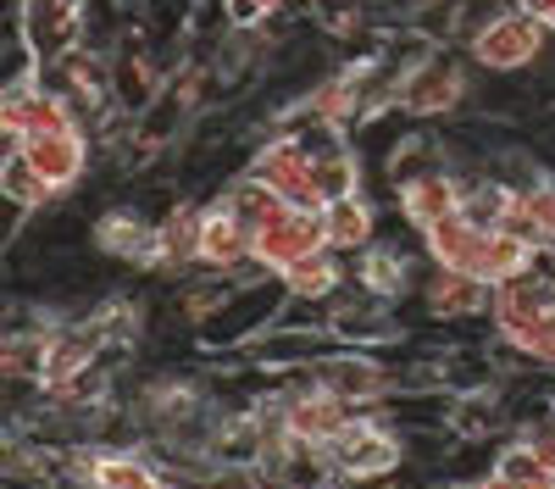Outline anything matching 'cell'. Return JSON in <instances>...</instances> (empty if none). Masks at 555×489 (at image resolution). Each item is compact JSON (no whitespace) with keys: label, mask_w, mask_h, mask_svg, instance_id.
Returning a JSON list of instances; mask_svg holds the SVG:
<instances>
[{"label":"cell","mask_w":555,"mask_h":489,"mask_svg":"<svg viewBox=\"0 0 555 489\" xmlns=\"http://www.w3.org/2000/svg\"><path fill=\"white\" fill-rule=\"evenodd\" d=\"M517 12H528V17H539V23H550L555 17V0H512Z\"/></svg>","instance_id":"f546056e"},{"label":"cell","mask_w":555,"mask_h":489,"mask_svg":"<svg viewBox=\"0 0 555 489\" xmlns=\"http://www.w3.org/2000/svg\"><path fill=\"white\" fill-rule=\"evenodd\" d=\"M328 339L350 345V350H373L400 339V318H395V300L384 295H366V289H345L328 306Z\"/></svg>","instance_id":"7c38bea8"},{"label":"cell","mask_w":555,"mask_h":489,"mask_svg":"<svg viewBox=\"0 0 555 489\" xmlns=\"http://www.w3.org/2000/svg\"><path fill=\"white\" fill-rule=\"evenodd\" d=\"M322 350H334L328 329H289V323H272L267 334H256L245 345V356H250V362H261L267 373H300V368L317 362Z\"/></svg>","instance_id":"e0dca14e"},{"label":"cell","mask_w":555,"mask_h":489,"mask_svg":"<svg viewBox=\"0 0 555 489\" xmlns=\"http://www.w3.org/2000/svg\"><path fill=\"white\" fill-rule=\"evenodd\" d=\"M306 373L317 384H328L334 395H345L356 412H378L384 400L400 389V368H389L384 356H373V350H350V345L322 350Z\"/></svg>","instance_id":"52a82bcc"},{"label":"cell","mask_w":555,"mask_h":489,"mask_svg":"<svg viewBox=\"0 0 555 489\" xmlns=\"http://www.w3.org/2000/svg\"><path fill=\"white\" fill-rule=\"evenodd\" d=\"M12 28L39 51L44 67L67 62L78 44H89L83 0H12Z\"/></svg>","instance_id":"9c48e42d"},{"label":"cell","mask_w":555,"mask_h":489,"mask_svg":"<svg viewBox=\"0 0 555 489\" xmlns=\"http://www.w3.org/2000/svg\"><path fill=\"white\" fill-rule=\"evenodd\" d=\"M473 73L478 67L467 62V51H455V44H434V51L400 78V117H411V123H444V117H455L461 106L473 101Z\"/></svg>","instance_id":"7a4b0ae2"},{"label":"cell","mask_w":555,"mask_h":489,"mask_svg":"<svg viewBox=\"0 0 555 489\" xmlns=\"http://www.w3.org/2000/svg\"><path fill=\"white\" fill-rule=\"evenodd\" d=\"M489 284L473 279V273H450V267H423V279H416V300L434 323H473L489 311Z\"/></svg>","instance_id":"5bb4252c"},{"label":"cell","mask_w":555,"mask_h":489,"mask_svg":"<svg viewBox=\"0 0 555 489\" xmlns=\"http://www.w3.org/2000/svg\"><path fill=\"white\" fill-rule=\"evenodd\" d=\"M544 267H550V279H555V245H550V250H544Z\"/></svg>","instance_id":"1f68e13d"},{"label":"cell","mask_w":555,"mask_h":489,"mask_svg":"<svg viewBox=\"0 0 555 489\" xmlns=\"http://www.w3.org/2000/svg\"><path fill=\"white\" fill-rule=\"evenodd\" d=\"M544 28H550V39H555V17H550V23H544Z\"/></svg>","instance_id":"d6a6232c"},{"label":"cell","mask_w":555,"mask_h":489,"mask_svg":"<svg viewBox=\"0 0 555 489\" xmlns=\"http://www.w3.org/2000/svg\"><path fill=\"white\" fill-rule=\"evenodd\" d=\"M539 256H544V250H539V245H528L522 234L494 229V234H489V250H483V267H478V279H483L489 289H500V284H512V279L533 273Z\"/></svg>","instance_id":"603a6c76"},{"label":"cell","mask_w":555,"mask_h":489,"mask_svg":"<svg viewBox=\"0 0 555 489\" xmlns=\"http://www.w3.org/2000/svg\"><path fill=\"white\" fill-rule=\"evenodd\" d=\"M300 7H306V17L328 34V39H356V34H366V28H378L366 0H300Z\"/></svg>","instance_id":"d4e9b609"},{"label":"cell","mask_w":555,"mask_h":489,"mask_svg":"<svg viewBox=\"0 0 555 489\" xmlns=\"http://www.w3.org/2000/svg\"><path fill=\"white\" fill-rule=\"evenodd\" d=\"M7 151H23L28 167L39 172V184L51 195H73L83 184L89 162H95V133H44V140L7 145Z\"/></svg>","instance_id":"4fadbf2b"},{"label":"cell","mask_w":555,"mask_h":489,"mask_svg":"<svg viewBox=\"0 0 555 489\" xmlns=\"http://www.w3.org/2000/svg\"><path fill=\"white\" fill-rule=\"evenodd\" d=\"M489 234H494V229H478L473 217H450V222H439V229L423 234V256H428L434 267H450V273H473V279H478L483 250H489Z\"/></svg>","instance_id":"d6986e66"},{"label":"cell","mask_w":555,"mask_h":489,"mask_svg":"<svg viewBox=\"0 0 555 489\" xmlns=\"http://www.w3.org/2000/svg\"><path fill=\"white\" fill-rule=\"evenodd\" d=\"M550 311H555V279H550V267H544V256H539L533 273L500 284V289L489 295V329L500 334L505 350H517V345L550 318Z\"/></svg>","instance_id":"30bf717a"},{"label":"cell","mask_w":555,"mask_h":489,"mask_svg":"<svg viewBox=\"0 0 555 489\" xmlns=\"http://www.w3.org/2000/svg\"><path fill=\"white\" fill-rule=\"evenodd\" d=\"M101 256L112 261H128V267H156V222L133 206H112L95 217V229H89Z\"/></svg>","instance_id":"2e32d148"},{"label":"cell","mask_w":555,"mask_h":489,"mask_svg":"<svg viewBox=\"0 0 555 489\" xmlns=\"http://www.w3.org/2000/svg\"><path fill=\"white\" fill-rule=\"evenodd\" d=\"M423 7H428V0H423Z\"/></svg>","instance_id":"e575fe53"},{"label":"cell","mask_w":555,"mask_h":489,"mask_svg":"<svg viewBox=\"0 0 555 489\" xmlns=\"http://www.w3.org/2000/svg\"><path fill=\"white\" fill-rule=\"evenodd\" d=\"M228 211H234L240 222H245V229L256 234L261 229V222L278 211V206H284V201H278L267 184H261V178H250V172H240V178H228V184H222V195H217Z\"/></svg>","instance_id":"484cf974"},{"label":"cell","mask_w":555,"mask_h":489,"mask_svg":"<svg viewBox=\"0 0 555 489\" xmlns=\"http://www.w3.org/2000/svg\"><path fill=\"white\" fill-rule=\"evenodd\" d=\"M278 384V400H284V423H289V439L295 445H311V451H328V445L361 417L345 395H334L328 384H317L306 368L300 373H272Z\"/></svg>","instance_id":"277c9868"},{"label":"cell","mask_w":555,"mask_h":489,"mask_svg":"<svg viewBox=\"0 0 555 489\" xmlns=\"http://www.w3.org/2000/svg\"><path fill=\"white\" fill-rule=\"evenodd\" d=\"M62 489H178L156 451L139 445H78L62 451Z\"/></svg>","instance_id":"3957f363"},{"label":"cell","mask_w":555,"mask_h":489,"mask_svg":"<svg viewBox=\"0 0 555 489\" xmlns=\"http://www.w3.org/2000/svg\"><path fill=\"white\" fill-rule=\"evenodd\" d=\"M517 356H522V362H533V368H544V373H555V311L517 345Z\"/></svg>","instance_id":"83f0119b"},{"label":"cell","mask_w":555,"mask_h":489,"mask_svg":"<svg viewBox=\"0 0 555 489\" xmlns=\"http://www.w3.org/2000/svg\"><path fill=\"white\" fill-rule=\"evenodd\" d=\"M322 229H328V250H339L345 261H356L366 245H378V206L373 195H345L322 211Z\"/></svg>","instance_id":"ffe728a7"},{"label":"cell","mask_w":555,"mask_h":489,"mask_svg":"<svg viewBox=\"0 0 555 489\" xmlns=\"http://www.w3.org/2000/svg\"><path fill=\"white\" fill-rule=\"evenodd\" d=\"M328 489H339V484H328Z\"/></svg>","instance_id":"836d02e7"},{"label":"cell","mask_w":555,"mask_h":489,"mask_svg":"<svg viewBox=\"0 0 555 489\" xmlns=\"http://www.w3.org/2000/svg\"><path fill=\"white\" fill-rule=\"evenodd\" d=\"M350 279H356V289H366V295H384V300H395L400 306V295H411L416 289V256L411 250H400V245H366L356 261H350Z\"/></svg>","instance_id":"ac0fdd59"},{"label":"cell","mask_w":555,"mask_h":489,"mask_svg":"<svg viewBox=\"0 0 555 489\" xmlns=\"http://www.w3.org/2000/svg\"><path fill=\"white\" fill-rule=\"evenodd\" d=\"M461 201H467V184H461V172L450 162L434 167V172L405 178V184L395 190V211H400V222H405L416 240H423L428 229H439V222L461 217Z\"/></svg>","instance_id":"8fae6325"},{"label":"cell","mask_w":555,"mask_h":489,"mask_svg":"<svg viewBox=\"0 0 555 489\" xmlns=\"http://www.w3.org/2000/svg\"><path fill=\"white\" fill-rule=\"evenodd\" d=\"M505 229L522 234L528 245L550 250L555 245V178H533V184L512 190V211H505Z\"/></svg>","instance_id":"7402d4cb"},{"label":"cell","mask_w":555,"mask_h":489,"mask_svg":"<svg viewBox=\"0 0 555 489\" xmlns=\"http://www.w3.org/2000/svg\"><path fill=\"white\" fill-rule=\"evenodd\" d=\"M289 7H300V0H256V12H261V17H284Z\"/></svg>","instance_id":"4dcf8cb0"},{"label":"cell","mask_w":555,"mask_h":489,"mask_svg":"<svg viewBox=\"0 0 555 489\" xmlns=\"http://www.w3.org/2000/svg\"><path fill=\"white\" fill-rule=\"evenodd\" d=\"M201 222H206V206H195V201H172L156 217V267L151 273H167V279L195 273L201 267Z\"/></svg>","instance_id":"9a60e30c"},{"label":"cell","mask_w":555,"mask_h":489,"mask_svg":"<svg viewBox=\"0 0 555 489\" xmlns=\"http://www.w3.org/2000/svg\"><path fill=\"white\" fill-rule=\"evenodd\" d=\"M322 456H328V467H334V484L366 489V484L395 478L405 467V456H411V445L384 412H361Z\"/></svg>","instance_id":"6da1fadb"},{"label":"cell","mask_w":555,"mask_h":489,"mask_svg":"<svg viewBox=\"0 0 555 489\" xmlns=\"http://www.w3.org/2000/svg\"><path fill=\"white\" fill-rule=\"evenodd\" d=\"M361 190H366V167H361L356 145H345V151L317 162V206L322 211H328L334 201H345V195H361Z\"/></svg>","instance_id":"cb8c5ba5"},{"label":"cell","mask_w":555,"mask_h":489,"mask_svg":"<svg viewBox=\"0 0 555 489\" xmlns=\"http://www.w3.org/2000/svg\"><path fill=\"white\" fill-rule=\"evenodd\" d=\"M550 51V28L528 12H500L473 44H467V62L483 73V78H512V73H528L539 67Z\"/></svg>","instance_id":"5b68a950"},{"label":"cell","mask_w":555,"mask_h":489,"mask_svg":"<svg viewBox=\"0 0 555 489\" xmlns=\"http://www.w3.org/2000/svg\"><path fill=\"white\" fill-rule=\"evenodd\" d=\"M0 201H7V206H23V211H44L56 195L39 184V172L28 167L23 151H7V162H0Z\"/></svg>","instance_id":"4316f807"},{"label":"cell","mask_w":555,"mask_h":489,"mask_svg":"<svg viewBox=\"0 0 555 489\" xmlns=\"http://www.w3.org/2000/svg\"><path fill=\"white\" fill-rule=\"evenodd\" d=\"M245 172L261 178L278 201L306 206V211H322V206H317V156L306 151V140H300L295 128H272L267 140L245 156Z\"/></svg>","instance_id":"8992f818"},{"label":"cell","mask_w":555,"mask_h":489,"mask_svg":"<svg viewBox=\"0 0 555 489\" xmlns=\"http://www.w3.org/2000/svg\"><path fill=\"white\" fill-rule=\"evenodd\" d=\"M473 489H555V484H528V478H505V473H483V478H473Z\"/></svg>","instance_id":"f1b7e54d"},{"label":"cell","mask_w":555,"mask_h":489,"mask_svg":"<svg viewBox=\"0 0 555 489\" xmlns=\"http://www.w3.org/2000/svg\"><path fill=\"white\" fill-rule=\"evenodd\" d=\"M284 295L289 300H311V306H334L345 289H350V261L339 256V250H317L311 261H300V267H289L284 279Z\"/></svg>","instance_id":"44dd1931"},{"label":"cell","mask_w":555,"mask_h":489,"mask_svg":"<svg viewBox=\"0 0 555 489\" xmlns=\"http://www.w3.org/2000/svg\"><path fill=\"white\" fill-rule=\"evenodd\" d=\"M317 250H328V229H322V211L306 206H278L261 229H256V267L267 279H284L289 267L311 261Z\"/></svg>","instance_id":"ba28073f"}]
</instances>
